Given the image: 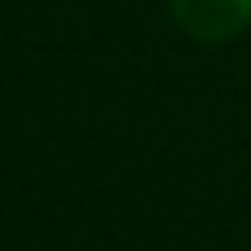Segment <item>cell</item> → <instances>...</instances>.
Returning <instances> with one entry per match:
<instances>
[{
    "label": "cell",
    "instance_id": "obj_1",
    "mask_svg": "<svg viewBox=\"0 0 251 251\" xmlns=\"http://www.w3.org/2000/svg\"><path fill=\"white\" fill-rule=\"evenodd\" d=\"M172 18L199 44H229L247 31L251 0H172Z\"/></svg>",
    "mask_w": 251,
    "mask_h": 251
}]
</instances>
